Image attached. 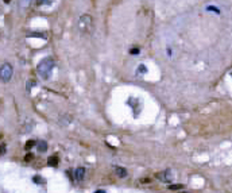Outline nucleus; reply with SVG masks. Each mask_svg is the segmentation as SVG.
I'll return each mask as SVG.
<instances>
[{
  "mask_svg": "<svg viewBox=\"0 0 232 193\" xmlns=\"http://www.w3.org/2000/svg\"><path fill=\"white\" fill-rule=\"evenodd\" d=\"M53 68H54V60L51 57H46V58H43V60L38 63L37 72H38V74L42 78L47 80L50 73H51V70H53Z\"/></svg>",
  "mask_w": 232,
  "mask_h": 193,
  "instance_id": "obj_1",
  "label": "nucleus"
},
{
  "mask_svg": "<svg viewBox=\"0 0 232 193\" xmlns=\"http://www.w3.org/2000/svg\"><path fill=\"white\" fill-rule=\"evenodd\" d=\"M78 26H80V30L82 34H91L92 28H93V19H92V16L88 14L82 15V16L80 18Z\"/></svg>",
  "mask_w": 232,
  "mask_h": 193,
  "instance_id": "obj_2",
  "label": "nucleus"
},
{
  "mask_svg": "<svg viewBox=\"0 0 232 193\" xmlns=\"http://www.w3.org/2000/svg\"><path fill=\"white\" fill-rule=\"evenodd\" d=\"M12 74H14V68L11 63L6 62L0 66V81L1 82H8L12 78Z\"/></svg>",
  "mask_w": 232,
  "mask_h": 193,
  "instance_id": "obj_3",
  "label": "nucleus"
},
{
  "mask_svg": "<svg viewBox=\"0 0 232 193\" xmlns=\"http://www.w3.org/2000/svg\"><path fill=\"white\" fill-rule=\"evenodd\" d=\"M158 178H161L162 181H166V182H172V180H173V174L170 170H167V172L165 173H162V174H158L157 175Z\"/></svg>",
  "mask_w": 232,
  "mask_h": 193,
  "instance_id": "obj_4",
  "label": "nucleus"
},
{
  "mask_svg": "<svg viewBox=\"0 0 232 193\" xmlns=\"http://www.w3.org/2000/svg\"><path fill=\"white\" fill-rule=\"evenodd\" d=\"M115 173L117 177H120V178H124V177H127V174H128V172H127V169L122 168V166H115Z\"/></svg>",
  "mask_w": 232,
  "mask_h": 193,
  "instance_id": "obj_5",
  "label": "nucleus"
},
{
  "mask_svg": "<svg viewBox=\"0 0 232 193\" xmlns=\"http://www.w3.org/2000/svg\"><path fill=\"white\" fill-rule=\"evenodd\" d=\"M74 177L77 181H82L85 177V168H77L76 172H74Z\"/></svg>",
  "mask_w": 232,
  "mask_h": 193,
  "instance_id": "obj_6",
  "label": "nucleus"
},
{
  "mask_svg": "<svg viewBox=\"0 0 232 193\" xmlns=\"http://www.w3.org/2000/svg\"><path fill=\"white\" fill-rule=\"evenodd\" d=\"M35 146H37V149H38L39 153H46V151H47V147H49L46 140H39Z\"/></svg>",
  "mask_w": 232,
  "mask_h": 193,
  "instance_id": "obj_7",
  "label": "nucleus"
},
{
  "mask_svg": "<svg viewBox=\"0 0 232 193\" xmlns=\"http://www.w3.org/2000/svg\"><path fill=\"white\" fill-rule=\"evenodd\" d=\"M58 161H60V159H58V157H57V155H53V157H50L49 159H47V165H49V166H54V168H56V166L58 165Z\"/></svg>",
  "mask_w": 232,
  "mask_h": 193,
  "instance_id": "obj_8",
  "label": "nucleus"
},
{
  "mask_svg": "<svg viewBox=\"0 0 232 193\" xmlns=\"http://www.w3.org/2000/svg\"><path fill=\"white\" fill-rule=\"evenodd\" d=\"M35 144H37V142H35L34 139L27 140V142H26V144H25V150H26V151H30L32 147H34V146H35Z\"/></svg>",
  "mask_w": 232,
  "mask_h": 193,
  "instance_id": "obj_9",
  "label": "nucleus"
},
{
  "mask_svg": "<svg viewBox=\"0 0 232 193\" xmlns=\"http://www.w3.org/2000/svg\"><path fill=\"white\" fill-rule=\"evenodd\" d=\"M32 0H20V7L22 8H27L30 4H31Z\"/></svg>",
  "mask_w": 232,
  "mask_h": 193,
  "instance_id": "obj_10",
  "label": "nucleus"
},
{
  "mask_svg": "<svg viewBox=\"0 0 232 193\" xmlns=\"http://www.w3.org/2000/svg\"><path fill=\"white\" fill-rule=\"evenodd\" d=\"M183 186L182 184H177V185H169V189L170 190H178V189H182Z\"/></svg>",
  "mask_w": 232,
  "mask_h": 193,
  "instance_id": "obj_11",
  "label": "nucleus"
},
{
  "mask_svg": "<svg viewBox=\"0 0 232 193\" xmlns=\"http://www.w3.org/2000/svg\"><path fill=\"white\" fill-rule=\"evenodd\" d=\"M139 51H141L139 47H132V49L130 50V54L131 56H136V54H139Z\"/></svg>",
  "mask_w": 232,
  "mask_h": 193,
  "instance_id": "obj_12",
  "label": "nucleus"
},
{
  "mask_svg": "<svg viewBox=\"0 0 232 193\" xmlns=\"http://www.w3.org/2000/svg\"><path fill=\"white\" fill-rule=\"evenodd\" d=\"M32 159H34V155H32L31 153H28V154L25 157V161L26 162H30V161H32Z\"/></svg>",
  "mask_w": 232,
  "mask_h": 193,
  "instance_id": "obj_13",
  "label": "nucleus"
},
{
  "mask_svg": "<svg viewBox=\"0 0 232 193\" xmlns=\"http://www.w3.org/2000/svg\"><path fill=\"white\" fill-rule=\"evenodd\" d=\"M4 153H6V144L1 143L0 144V154H4Z\"/></svg>",
  "mask_w": 232,
  "mask_h": 193,
  "instance_id": "obj_14",
  "label": "nucleus"
},
{
  "mask_svg": "<svg viewBox=\"0 0 232 193\" xmlns=\"http://www.w3.org/2000/svg\"><path fill=\"white\" fill-rule=\"evenodd\" d=\"M34 181H35V182H42L41 177H34Z\"/></svg>",
  "mask_w": 232,
  "mask_h": 193,
  "instance_id": "obj_15",
  "label": "nucleus"
},
{
  "mask_svg": "<svg viewBox=\"0 0 232 193\" xmlns=\"http://www.w3.org/2000/svg\"><path fill=\"white\" fill-rule=\"evenodd\" d=\"M93 193H105V190H96V192H93Z\"/></svg>",
  "mask_w": 232,
  "mask_h": 193,
  "instance_id": "obj_16",
  "label": "nucleus"
},
{
  "mask_svg": "<svg viewBox=\"0 0 232 193\" xmlns=\"http://www.w3.org/2000/svg\"><path fill=\"white\" fill-rule=\"evenodd\" d=\"M3 1H4V3H7V4H8V3L11 1V0H3Z\"/></svg>",
  "mask_w": 232,
  "mask_h": 193,
  "instance_id": "obj_17",
  "label": "nucleus"
},
{
  "mask_svg": "<svg viewBox=\"0 0 232 193\" xmlns=\"http://www.w3.org/2000/svg\"><path fill=\"white\" fill-rule=\"evenodd\" d=\"M181 193H189V192H181Z\"/></svg>",
  "mask_w": 232,
  "mask_h": 193,
  "instance_id": "obj_18",
  "label": "nucleus"
}]
</instances>
